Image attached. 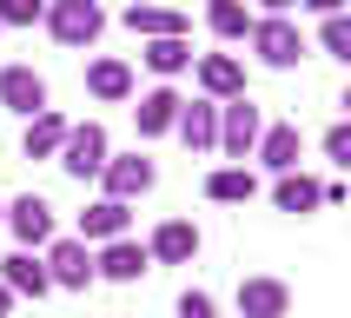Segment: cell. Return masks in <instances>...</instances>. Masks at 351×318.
<instances>
[{"label":"cell","instance_id":"e0dca14e","mask_svg":"<svg viewBox=\"0 0 351 318\" xmlns=\"http://www.w3.org/2000/svg\"><path fill=\"white\" fill-rule=\"evenodd\" d=\"M0 285H7L14 298H47V292H53L40 252H7V258H0Z\"/></svg>","mask_w":351,"mask_h":318},{"label":"cell","instance_id":"52a82bcc","mask_svg":"<svg viewBox=\"0 0 351 318\" xmlns=\"http://www.w3.org/2000/svg\"><path fill=\"white\" fill-rule=\"evenodd\" d=\"M0 219L14 225L20 252H34V245H53V206H47L40 193H20L14 206H0Z\"/></svg>","mask_w":351,"mask_h":318},{"label":"cell","instance_id":"4fadbf2b","mask_svg":"<svg viewBox=\"0 0 351 318\" xmlns=\"http://www.w3.org/2000/svg\"><path fill=\"white\" fill-rule=\"evenodd\" d=\"M119 20L139 40H193V14H179V7H126Z\"/></svg>","mask_w":351,"mask_h":318},{"label":"cell","instance_id":"7c38bea8","mask_svg":"<svg viewBox=\"0 0 351 318\" xmlns=\"http://www.w3.org/2000/svg\"><path fill=\"white\" fill-rule=\"evenodd\" d=\"M126 225H133V212H126V206H113V199H93V206L80 212V245L93 252V245H113V238H133Z\"/></svg>","mask_w":351,"mask_h":318},{"label":"cell","instance_id":"44dd1931","mask_svg":"<svg viewBox=\"0 0 351 318\" xmlns=\"http://www.w3.org/2000/svg\"><path fill=\"white\" fill-rule=\"evenodd\" d=\"M252 193H258L252 166H219V173H206V199L213 206H245Z\"/></svg>","mask_w":351,"mask_h":318},{"label":"cell","instance_id":"d6986e66","mask_svg":"<svg viewBox=\"0 0 351 318\" xmlns=\"http://www.w3.org/2000/svg\"><path fill=\"white\" fill-rule=\"evenodd\" d=\"M66 126H73V119L53 113V106H47V113H34V119H27L20 153H27V159H60V139H66Z\"/></svg>","mask_w":351,"mask_h":318},{"label":"cell","instance_id":"5bb4252c","mask_svg":"<svg viewBox=\"0 0 351 318\" xmlns=\"http://www.w3.org/2000/svg\"><path fill=\"white\" fill-rule=\"evenodd\" d=\"M285 312H292L285 278H239V318H285Z\"/></svg>","mask_w":351,"mask_h":318},{"label":"cell","instance_id":"f1b7e54d","mask_svg":"<svg viewBox=\"0 0 351 318\" xmlns=\"http://www.w3.org/2000/svg\"><path fill=\"white\" fill-rule=\"evenodd\" d=\"M7 305H14V292H7V285H0V318H7Z\"/></svg>","mask_w":351,"mask_h":318},{"label":"cell","instance_id":"9c48e42d","mask_svg":"<svg viewBox=\"0 0 351 318\" xmlns=\"http://www.w3.org/2000/svg\"><path fill=\"white\" fill-rule=\"evenodd\" d=\"M0 106L20 113V119L47 113V80H40L34 66H0Z\"/></svg>","mask_w":351,"mask_h":318},{"label":"cell","instance_id":"2e32d148","mask_svg":"<svg viewBox=\"0 0 351 318\" xmlns=\"http://www.w3.org/2000/svg\"><path fill=\"white\" fill-rule=\"evenodd\" d=\"M173 133L186 139L193 153H219V106H213V99H186V106H179V126H173Z\"/></svg>","mask_w":351,"mask_h":318},{"label":"cell","instance_id":"8992f818","mask_svg":"<svg viewBox=\"0 0 351 318\" xmlns=\"http://www.w3.org/2000/svg\"><path fill=\"white\" fill-rule=\"evenodd\" d=\"M199 73V99H213V106H232V99H245V66H239L232 53H199L193 60Z\"/></svg>","mask_w":351,"mask_h":318},{"label":"cell","instance_id":"6da1fadb","mask_svg":"<svg viewBox=\"0 0 351 318\" xmlns=\"http://www.w3.org/2000/svg\"><path fill=\"white\" fill-rule=\"evenodd\" d=\"M245 40H252L258 66H272V73H292L298 60H305V34H298V20H292V14H258Z\"/></svg>","mask_w":351,"mask_h":318},{"label":"cell","instance_id":"3957f363","mask_svg":"<svg viewBox=\"0 0 351 318\" xmlns=\"http://www.w3.org/2000/svg\"><path fill=\"white\" fill-rule=\"evenodd\" d=\"M40 27H47L60 47H93V40H99V27H106V14H99L93 0H53Z\"/></svg>","mask_w":351,"mask_h":318},{"label":"cell","instance_id":"d4e9b609","mask_svg":"<svg viewBox=\"0 0 351 318\" xmlns=\"http://www.w3.org/2000/svg\"><path fill=\"white\" fill-rule=\"evenodd\" d=\"M318 47H325L332 60H351V14H345V7L318 14Z\"/></svg>","mask_w":351,"mask_h":318},{"label":"cell","instance_id":"ba28073f","mask_svg":"<svg viewBox=\"0 0 351 318\" xmlns=\"http://www.w3.org/2000/svg\"><path fill=\"white\" fill-rule=\"evenodd\" d=\"M40 265H47V285H66V292H86L93 285V252L80 238H53Z\"/></svg>","mask_w":351,"mask_h":318},{"label":"cell","instance_id":"5b68a950","mask_svg":"<svg viewBox=\"0 0 351 318\" xmlns=\"http://www.w3.org/2000/svg\"><path fill=\"white\" fill-rule=\"evenodd\" d=\"M153 179H159V166H153L146 153H119V159H106L99 186H106V199H113V206H133L139 193H153Z\"/></svg>","mask_w":351,"mask_h":318},{"label":"cell","instance_id":"484cf974","mask_svg":"<svg viewBox=\"0 0 351 318\" xmlns=\"http://www.w3.org/2000/svg\"><path fill=\"white\" fill-rule=\"evenodd\" d=\"M40 20H47L40 0H0V27H40Z\"/></svg>","mask_w":351,"mask_h":318},{"label":"cell","instance_id":"277c9868","mask_svg":"<svg viewBox=\"0 0 351 318\" xmlns=\"http://www.w3.org/2000/svg\"><path fill=\"white\" fill-rule=\"evenodd\" d=\"M258 133H265V119H258V106H252V93L245 99H232V106H219V153L226 159H252V146H258Z\"/></svg>","mask_w":351,"mask_h":318},{"label":"cell","instance_id":"603a6c76","mask_svg":"<svg viewBox=\"0 0 351 318\" xmlns=\"http://www.w3.org/2000/svg\"><path fill=\"white\" fill-rule=\"evenodd\" d=\"M139 60H146L159 80H179L199 53H193V40H146V53H139Z\"/></svg>","mask_w":351,"mask_h":318},{"label":"cell","instance_id":"4316f807","mask_svg":"<svg viewBox=\"0 0 351 318\" xmlns=\"http://www.w3.org/2000/svg\"><path fill=\"white\" fill-rule=\"evenodd\" d=\"M325 159H332V166H351V126H345V119L325 133Z\"/></svg>","mask_w":351,"mask_h":318},{"label":"cell","instance_id":"ffe728a7","mask_svg":"<svg viewBox=\"0 0 351 318\" xmlns=\"http://www.w3.org/2000/svg\"><path fill=\"white\" fill-rule=\"evenodd\" d=\"M272 206L278 212H318V206H325V186H318L312 173H285L272 186Z\"/></svg>","mask_w":351,"mask_h":318},{"label":"cell","instance_id":"7402d4cb","mask_svg":"<svg viewBox=\"0 0 351 318\" xmlns=\"http://www.w3.org/2000/svg\"><path fill=\"white\" fill-rule=\"evenodd\" d=\"M86 93L93 99H133V66L126 60H93L86 66Z\"/></svg>","mask_w":351,"mask_h":318},{"label":"cell","instance_id":"7a4b0ae2","mask_svg":"<svg viewBox=\"0 0 351 318\" xmlns=\"http://www.w3.org/2000/svg\"><path fill=\"white\" fill-rule=\"evenodd\" d=\"M106 159H113V146H106V126L99 119H80V126H66V139H60V166H66V179H99L106 173Z\"/></svg>","mask_w":351,"mask_h":318},{"label":"cell","instance_id":"cb8c5ba5","mask_svg":"<svg viewBox=\"0 0 351 318\" xmlns=\"http://www.w3.org/2000/svg\"><path fill=\"white\" fill-rule=\"evenodd\" d=\"M252 20L258 14H245L239 0H213V7H206V27H213L219 40H245V34H252Z\"/></svg>","mask_w":351,"mask_h":318},{"label":"cell","instance_id":"8fae6325","mask_svg":"<svg viewBox=\"0 0 351 318\" xmlns=\"http://www.w3.org/2000/svg\"><path fill=\"white\" fill-rule=\"evenodd\" d=\"M139 272H153V258L139 238H113V245H99L93 252V278H113V285H133Z\"/></svg>","mask_w":351,"mask_h":318},{"label":"cell","instance_id":"ac0fdd59","mask_svg":"<svg viewBox=\"0 0 351 318\" xmlns=\"http://www.w3.org/2000/svg\"><path fill=\"white\" fill-rule=\"evenodd\" d=\"M252 159L265 166V173H298V126H265L258 133V146H252Z\"/></svg>","mask_w":351,"mask_h":318},{"label":"cell","instance_id":"30bf717a","mask_svg":"<svg viewBox=\"0 0 351 318\" xmlns=\"http://www.w3.org/2000/svg\"><path fill=\"white\" fill-rule=\"evenodd\" d=\"M146 258H153V265H193L199 258V225L193 219H166V225L146 238Z\"/></svg>","mask_w":351,"mask_h":318},{"label":"cell","instance_id":"9a60e30c","mask_svg":"<svg viewBox=\"0 0 351 318\" xmlns=\"http://www.w3.org/2000/svg\"><path fill=\"white\" fill-rule=\"evenodd\" d=\"M179 106H186V99H179L173 86H153V93H139V106H133V126H139V139L173 133V126H179Z\"/></svg>","mask_w":351,"mask_h":318},{"label":"cell","instance_id":"83f0119b","mask_svg":"<svg viewBox=\"0 0 351 318\" xmlns=\"http://www.w3.org/2000/svg\"><path fill=\"white\" fill-rule=\"evenodd\" d=\"M179 318H219V305L206 292H179Z\"/></svg>","mask_w":351,"mask_h":318}]
</instances>
